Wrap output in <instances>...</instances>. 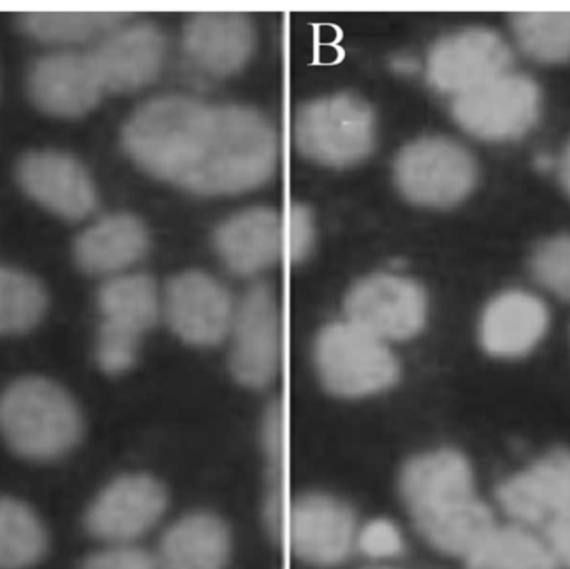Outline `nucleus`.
<instances>
[{
    "label": "nucleus",
    "instance_id": "nucleus-1",
    "mask_svg": "<svg viewBox=\"0 0 570 569\" xmlns=\"http://www.w3.org/2000/svg\"><path fill=\"white\" fill-rule=\"evenodd\" d=\"M399 491L419 533L448 557L465 560L498 528L475 494L471 463L459 451L412 458L399 478Z\"/></svg>",
    "mask_w": 570,
    "mask_h": 569
},
{
    "label": "nucleus",
    "instance_id": "nucleus-2",
    "mask_svg": "<svg viewBox=\"0 0 570 569\" xmlns=\"http://www.w3.org/2000/svg\"><path fill=\"white\" fill-rule=\"evenodd\" d=\"M213 129L214 106L189 97H159L130 116L122 144L140 169L187 187L209 154Z\"/></svg>",
    "mask_w": 570,
    "mask_h": 569
},
{
    "label": "nucleus",
    "instance_id": "nucleus-3",
    "mask_svg": "<svg viewBox=\"0 0 570 569\" xmlns=\"http://www.w3.org/2000/svg\"><path fill=\"white\" fill-rule=\"evenodd\" d=\"M0 434L19 457L49 463L76 450L83 418L76 400L56 381L26 376L0 393Z\"/></svg>",
    "mask_w": 570,
    "mask_h": 569
},
{
    "label": "nucleus",
    "instance_id": "nucleus-4",
    "mask_svg": "<svg viewBox=\"0 0 570 569\" xmlns=\"http://www.w3.org/2000/svg\"><path fill=\"white\" fill-rule=\"evenodd\" d=\"M276 157V136L259 112L214 106L209 154L186 189L209 196L254 189L273 176Z\"/></svg>",
    "mask_w": 570,
    "mask_h": 569
},
{
    "label": "nucleus",
    "instance_id": "nucleus-5",
    "mask_svg": "<svg viewBox=\"0 0 570 569\" xmlns=\"http://www.w3.org/2000/svg\"><path fill=\"white\" fill-rule=\"evenodd\" d=\"M315 366L325 390L345 400L384 393L401 374L387 343L348 321L331 324L318 334Z\"/></svg>",
    "mask_w": 570,
    "mask_h": 569
},
{
    "label": "nucleus",
    "instance_id": "nucleus-6",
    "mask_svg": "<svg viewBox=\"0 0 570 569\" xmlns=\"http://www.w3.org/2000/svg\"><path fill=\"white\" fill-rule=\"evenodd\" d=\"M97 310L100 314L97 366L109 376H119L132 370L144 334L156 326L159 317L156 284L146 274L110 277L97 293Z\"/></svg>",
    "mask_w": 570,
    "mask_h": 569
},
{
    "label": "nucleus",
    "instance_id": "nucleus-7",
    "mask_svg": "<svg viewBox=\"0 0 570 569\" xmlns=\"http://www.w3.org/2000/svg\"><path fill=\"white\" fill-rule=\"evenodd\" d=\"M294 137L298 149L311 159L327 166H351L374 147V112L351 94L324 97L298 110Z\"/></svg>",
    "mask_w": 570,
    "mask_h": 569
},
{
    "label": "nucleus",
    "instance_id": "nucleus-8",
    "mask_svg": "<svg viewBox=\"0 0 570 569\" xmlns=\"http://www.w3.org/2000/svg\"><path fill=\"white\" fill-rule=\"evenodd\" d=\"M395 177L412 203L451 207L474 189L478 166L461 144L444 137H425L402 150L395 163Z\"/></svg>",
    "mask_w": 570,
    "mask_h": 569
},
{
    "label": "nucleus",
    "instance_id": "nucleus-9",
    "mask_svg": "<svg viewBox=\"0 0 570 569\" xmlns=\"http://www.w3.org/2000/svg\"><path fill=\"white\" fill-rule=\"evenodd\" d=\"M13 177L32 203L66 223L87 219L99 204L92 174L67 150H27L17 159Z\"/></svg>",
    "mask_w": 570,
    "mask_h": 569
},
{
    "label": "nucleus",
    "instance_id": "nucleus-10",
    "mask_svg": "<svg viewBox=\"0 0 570 569\" xmlns=\"http://www.w3.org/2000/svg\"><path fill=\"white\" fill-rule=\"evenodd\" d=\"M541 90L524 73L508 72L454 97L452 114L472 136L511 140L524 136L541 116Z\"/></svg>",
    "mask_w": 570,
    "mask_h": 569
},
{
    "label": "nucleus",
    "instance_id": "nucleus-11",
    "mask_svg": "<svg viewBox=\"0 0 570 569\" xmlns=\"http://www.w3.org/2000/svg\"><path fill=\"white\" fill-rule=\"evenodd\" d=\"M26 92L32 106L46 116L72 120L92 112L106 90L90 50L56 49L30 63Z\"/></svg>",
    "mask_w": 570,
    "mask_h": 569
},
{
    "label": "nucleus",
    "instance_id": "nucleus-12",
    "mask_svg": "<svg viewBox=\"0 0 570 569\" xmlns=\"http://www.w3.org/2000/svg\"><path fill=\"white\" fill-rule=\"evenodd\" d=\"M347 321L384 341H404L422 330L428 297L414 281L377 274L355 284L345 300Z\"/></svg>",
    "mask_w": 570,
    "mask_h": 569
},
{
    "label": "nucleus",
    "instance_id": "nucleus-13",
    "mask_svg": "<svg viewBox=\"0 0 570 569\" xmlns=\"http://www.w3.org/2000/svg\"><path fill=\"white\" fill-rule=\"evenodd\" d=\"M287 534L292 553L298 560L314 567H335L357 548V517L338 498L307 493L291 504Z\"/></svg>",
    "mask_w": 570,
    "mask_h": 569
},
{
    "label": "nucleus",
    "instance_id": "nucleus-14",
    "mask_svg": "<svg viewBox=\"0 0 570 569\" xmlns=\"http://www.w3.org/2000/svg\"><path fill=\"white\" fill-rule=\"evenodd\" d=\"M167 491L156 478L126 474L107 484L86 513V528L110 547L132 545L149 533L167 510Z\"/></svg>",
    "mask_w": 570,
    "mask_h": 569
},
{
    "label": "nucleus",
    "instance_id": "nucleus-15",
    "mask_svg": "<svg viewBox=\"0 0 570 569\" xmlns=\"http://www.w3.org/2000/svg\"><path fill=\"white\" fill-rule=\"evenodd\" d=\"M230 371L237 383L263 390L276 377L279 366V314L269 287H250L234 314Z\"/></svg>",
    "mask_w": 570,
    "mask_h": 569
},
{
    "label": "nucleus",
    "instance_id": "nucleus-16",
    "mask_svg": "<svg viewBox=\"0 0 570 569\" xmlns=\"http://www.w3.org/2000/svg\"><path fill=\"white\" fill-rule=\"evenodd\" d=\"M512 53L499 33L468 29L435 43L429 56V80L458 97L511 70Z\"/></svg>",
    "mask_w": 570,
    "mask_h": 569
},
{
    "label": "nucleus",
    "instance_id": "nucleus-17",
    "mask_svg": "<svg viewBox=\"0 0 570 569\" xmlns=\"http://www.w3.org/2000/svg\"><path fill=\"white\" fill-rule=\"evenodd\" d=\"M499 503L519 527L542 533L570 514V451L556 450L499 487Z\"/></svg>",
    "mask_w": 570,
    "mask_h": 569
},
{
    "label": "nucleus",
    "instance_id": "nucleus-18",
    "mask_svg": "<svg viewBox=\"0 0 570 569\" xmlns=\"http://www.w3.org/2000/svg\"><path fill=\"white\" fill-rule=\"evenodd\" d=\"M106 92H134L157 79L166 60V39L149 22L127 23L90 50Z\"/></svg>",
    "mask_w": 570,
    "mask_h": 569
},
{
    "label": "nucleus",
    "instance_id": "nucleus-19",
    "mask_svg": "<svg viewBox=\"0 0 570 569\" xmlns=\"http://www.w3.org/2000/svg\"><path fill=\"white\" fill-rule=\"evenodd\" d=\"M166 317L186 343L216 346L233 327V303L227 291L207 274H180L167 286Z\"/></svg>",
    "mask_w": 570,
    "mask_h": 569
},
{
    "label": "nucleus",
    "instance_id": "nucleus-20",
    "mask_svg": "<svg viewBox=\"0 0 570 569\" xmlns=\"http://www.w3.org/2000/svg\"><path fill=\"white\" fill-rule=\"evenodd\" d=\"M256 32L244 13H197L184 29V49L197 69L210 76H230L246 66Z\"/></svg>",
    "mask_w": 570,
    "mask_h": 569
},
{
    "label": "nucleus",
    "instance_id": "nucleus-21",
    "mask_svg": "<svg viewBox=\"0 0 570 569\" xmlns=\"http://www.w3.org/2000/svg\"><path fill=\"white\" fill-rule=\"evenodd\" d=\"M149 236L132 214L100 217L73 239L72 257L77 269L87 276H120L146 256Z\"/></svg>",
    "mask_w": 570,
    "mask_h": 569
},
{
    "label": "nucleus",
    "instance_id": "nucleus-22",
    "mask_svg": "<svg viewBox=\"0 0 570 569\" xmlns=\"http://www.w3.org/2000/svg\"><path fill=\"white\" fill-rule=\"evenodd\" d=\"M549 326V311L528 291H505L489 303L481 323L484 350L495 357H522L531 353Z\"/></svg>",
    "mask_w": 570,
    "mask_h": 569
},
{
    "label": "nucleus",
    "instance_id": "nucleus-23",
    "mask_svg": "<svg viewBox=\"0 0 570 569\" xmlns=\"http://www.w3.org/2000/svg\"><path fill=\"white\" fill-rule=\"evenodd\" d=\"M216 249L227 269L239 276H254L267 269L283 249L279 216L257 207L230 217L217 229Z\"/></svg>",
    "mask_w": 570,
    "mask_h": 569
},
{
    "label": "nucleus",
    "instance_id": "nucleus-24",
    "mask_svg": "<svg viewBox=\"0 0 570 569\" xmlns=\"http://www.w3.org/2000/svg\"><path fill=\"white\" fill-rule=\"evenodd\" d=\"M230 553L229 527L216 514L193 513L166 531L156 557L163 569H226Z\"/></svg>",
    "mask_w": 570,
    "mask_h": 569
},
{
    "label": "nucleus",
    "instance_id": "nucleus-25",
    "mask_svg": "<svg viewBox=\"0 0 570 569\" xmlns=\"http://www.w3.org/2000/svg\"><path fill=\"white\" fill-rule=\"evenodd\" d=\"M127 19L116 12H26L16 17V23L23 36L53 50H79L83 43L100 42Z\"/></svg>",
    "mask_w": 570,
    "mask_h": 569
},
{
    "label": "nucleus",
    "instance_id": "nucleus-26",
    "mask_svg": "<svg viewBox=\"0 0 570 569\" xmlns=\"http://www.w3.org/2000/svg\"><path fill=\"white\" fill-rule=\"evenodd\" d=\"M464 561L465 569H559L541 534L519 524L495 528Z\"/></svg>",
    "mask_w": 570,
    "mask_h": 569
},
{
    "label": "nucleus",
    "instance_id": "nucleus-27",
    "mask_svg": "<svg viewBox=\"0 0 570 569\" xmlns=\"http://www.w3.org/2000/svg\"><path fill=\"white\" fill-rule=\"evenodd\" d=\"M49 291L36 274L0 264V337L36 330L49 313Z\"/></svg>",
    "mask_w": 570,
    "mask_h": 569
},
{
    "label": "nucleus",
    "instance_id": "nucleus-28",
    "mask_svg": "<svg viewBox=\"0 0 570 569\" xmlns=\"http://www.w3.org/2000/svg\"><path fill=\"white\" fill-rule=\"evenodd\" d=\"M49 550V534L29 504L0 498V569H30Z\"/></svg>",
    "mask_w": 570,
    "mask_h": 569
},
{
    "label": "nucleus",
    "instance_id": "nucleus-29",
    "mask_svg": "<svg viewBox=\"0 0 570 569\" xmlns=\"http://www.w3.org/2000/svg\"><path fill=\"white\" fill-rule=\"evenodd\" d=\"M522 49L548 63L570 60V12H522L511 17Z\"/></svg>",
    "mask_w": 570,
    "mask_h": 569
},
{
    "label": "nucleus",
    "instance_id": "nucleus-30",
    "mask_svg": "<svg viewBox=\"0 0 570 569\" xmlns=\"http://www.w3.org/2000/svg\"><path fill=\"white\" fill-rule=\"evenodd\" d=\"M263 447L267 458V497L264 518L274 540L284 533V411L279 403L271 404L264 416Z\"/></svg>",
    "mask_w": 570,
    "mask_h": 569
},
{
    "label": "nucleus",
    "instance_id": "nucleus-31",
    "mask_svg": "<svg viewBox=\"0 0 570 569\" xmlns=\"http://www.w3.org/2000/svg\"><path fill=\"white\" fill-rule=\"evenodd\" d=\"M531 266L542 286L570 301V234L542 243L532 254Z\"/></svg>",
    "mask_w": 570,
    "mask_h": 569
},
{
    "label": "nucleus",
    "instance_id": "nucleus-32",
    "mask_svg": "<svg viewBox=\"0 0 570 569\" xmlns=\"http://www.w3.org/2000/svg\"><path fill=\"white\" fill-rule=\"evenodd\" d=\"M357 550L371 560H391L404 553V540L392 521L374 520L358 530Z\"/></svg>",
    "mask_w": 570,
    "mask_h": 569
},
{
    "label": "nucleus",
    "instance_id": "nucleus-33",
    "mask_svg": "<svg viewBox=\"0 0 570 569\" xmlns=\"http://www.w3.org/2000/svg\"><path fill=\"white\" fill-rule=\"evenodd\" d=\"M80 569H163L157 557L134 545H117L94 555Z\"/></svg>",
    "mask_w": 570,
    "mask_h": 569
},
{
    "label": "nucleus",
    "instance_id": "nucleus-34",
    "mask_svg": "<svg viewBox=\"0 0 570 569\" xmlns=\"http://www.w3.org/2000/svg\"><path fill=\"white\" fill-rule=\"evenodd\" d=\"M314 243V224L308 209L294 206L288 216V253L292 261H302Z\"/></svg>",
    "mask_w": 570,
    "mask_h": 569
},
{
    "label": "nucleus",
    "instance_id": "nucleus-35",
    "mask_svg": "<svg viewBox=\"0 0 570 569\" xmlns=\"http://www.w3.org/2000/svg\"><path fill=\"white\" fill-rule=\"evenodd\" d=\"M548 545L559 569H570V514L539 533Z\"/></svg>",
    "mask_w": 570,
    "mask_h": 569
},
{
    "label": "nucleus",
    "instance_id": "nucleus-36",
    "mask_svg": "<svg viewBox=\"0 0 570 569\" xmlns=\"http://www.w3.org/2000/svg\"><path fill=\"white\" fill-rule=\"evenodd\" d=\"M561 180L570 196V143L566 146L564 154L561 157Z\"/></svg>",
    "mask_w": 570,
    "mask_h": 569
},
{
    "label": "nucleus",
    "instance_id": "nucleus-37",
    "mask_svg": "<svg viewBox=\"0 0 570 569\" xmlns=\"http://www.w3.org/2000/svg\"><path fill=\"white\" fill-rule=\"evenodd\" d=\"M374 569H392V568H374Z\"/></svg>",
    "mask_w": 570,
    "mask_h": 569
}]
</instances>
